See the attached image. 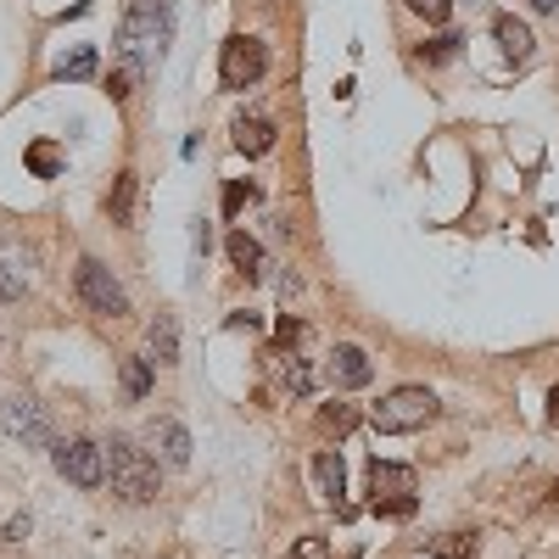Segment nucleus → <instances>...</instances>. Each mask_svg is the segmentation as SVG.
Wrapping results in <instances>:
<instances>
[{
	"label": "nucleus",
	"mask_w": 559,
	"mask_h": 559,
	"mask_svg": "<svg viewBox=\"0 0 559 559\" xmlns=\"http://www.w3.org/2000/svg\"><path fill=\"white\" fill-rule=\"evenodd\" d=\"M168 34H174L168 0H134V7L123 12V23H118V57L152 68V62H163V51H168Z\"/></svg>",
	"instance_id": "f257e3e1"
},
{
	"label": "nucleus",
	"mask_w": 559,
	"mask_h": 559,
	"mask_svg": "<svg viewBox=\"0 0 559 559\" xmlns=\"http://www.w3.org/2000/svg\"><path fill=\"white\" fill-rule=\"evenodd\" d=\"M96 68H102V57L90 51V45H79L73 57H62V62H57V79H62V84H68V79L79 84V79H96Z\"/></svg>",
	"instance_id": "6ab92c4d"
},
{
	"label": "nucleus",
	"mask_w": 559,
	"mask_h": 559,
	"mask_svg": "<svg viewBox=\"0 0 559 559\" xmlns=\"http://www.w3.org/2000/svg\"><path fill=\"white\" fill-rule=\"evenodd\" d=\"M492 34H498V45H503V57H509V62H526V57H532V28H526L521 17H509V12H503V17L492 23Z\"/></svg>",
	"instance_id": "ddd939ff"
},
{
	"label": "nucleus",
	"mask_w": 559,
	"mask_h": 559,
	"mask_svg": "<svg viewBox=\"0 0 559 559\" xmlns=\"http://www.w3.org/2000/svg\"><path fill=\"white\" fill-rule=\"evenodd\" d=\"M140 79H146V68H140V62H118V73L107 79V96L112 102H129L134 90H140Z\"/></svg>",
	"instance_id": "412c9836"
},
{
	"label": "nucleus",
	"mask_w": 559,
	"mask_h": 559,
	"mask_svg": "<svg viewBox=\"0 0 559 559\" xmlns=\"http://www.w3.org/2000/svg\"><path fill=\"white\" fill-rule=\"evenodd\" d=\"M353 426H358V408H353V403H324V408H319V431L347 437Z\"/></svg>",
	"instance_id": "aec40b11"
},
{
	"label": "nucleus",
	"mask_w": 559,
	"mask_h": 559,
	"mask_svg": "<svg viewBox=\"0 0 559 559\" xmlns=\"http://www.w3.org/2000/svg\"><path fill=\"white\" fill-rule=\"evenodd\" d=\"M51 464H57V476L73 481V487H102L107 481V448L102 442H57Z\"/></svg>",
	"instance_id": "0eeeda50"
},
{
	"label": "nucleus",
	"mask_w": 559,
	"mask_h": 559,
	"mask_svg": "<svg viewBox=\"0 0 559 559\" xmlns=\"http://www.w3.org/2000/svg\"><path fill=\"white\" fill-rule=\"evenodd\" d=\"M12 297H23V274L0 263V302H12Z\"/></svg>",
	"instance_id": "a878e982"
},
{
	"label": "nucleus",
	"mask_w": 559,
	"mask_h": 559,
	"mask_svg": "<svg viewBox=\"0 0 559 559\" xmlns=\"http://www.w3.org/2000/svg\"><path fill=\"white\" fill-rule=\"evenodd\" d=\"M107 481L123 503H152L157 498V459L146 448H134L129 437H112L107 442Z\"/></svg>",
	"instance_id": "f03ea898"
},
{
	"label": "nucleus",
	"mask_w": 559,
	"mask_h": 559,
	"mask_svg": "<svg viewBox=\"0 0 559 559\" xmlns=\"http://www.w3.org/2000/svg\"><path fill=\"white\" fill-rule=\"evenodd\" d=\"M0 426H7V437L28 442V448H45L51 442V419H45V408L34 397H7V408H0Z\"/></svg>",
	"instance_id": "6e6552de"
},
{
	"label": "nucleus",
	"mask_w": 559,
	"mask_h": 559,
	"mask_svg": "<svg viewBox=\"0 0 559 559\" xmlns=\"http://www.w3.org/2000/svg\"><path fill=\"white\" fill-rule=\"evenodd\" d=\"M292 559H331V543H324V537H297Z\"/></svg>",
	"instance_id": "393cba45"
},
{
	"label": "nucleus",
	"mask_w": 559,
	"mask_h": 559,
	"mask_svg": "<svg viewBox=\"0 0 559 559\" xmlns=\"http://www.w3.org/2000/svg\"><path fill=\"white\" fill-rule=\"evenodd\" d=\"M548 419H554V431H559V386H554V397H548Z\"/></svg>",
	"instance_id": "c756f323"
},
{
	"label": "nucleus",
	"mask_w": 559,
	"mask_h": 559,
	"mask_svg": "<svg viewBox=\"0 0 559 559\" xmlns=\"http://www.w3.org/2000/svg\"><path fill=\"white\" fill-rule=\"evenodd\" d=\"M431 554H437V559H471V554H476V537H471V532H442V537L431 543Z\"/></svg>",
	"instance_id": "4be33fe9"
},
{
	"label": "nucleus",
	"mask_w": 559,
	"mask_h": 559,
	"mask_svg": "<svg viewBox=\"0 0 559 559\" xmlns=\"http://www.w3.org/2000/svg\"><path fill=\"white\" fill-rule=\"evenodd\" d=\"M23 537H28V515H17V521L0 526V543H23Z\"/></svg>",
	"instance_id": "c85d7f7f"
},
{
	"label": "nucleus",
	"mask_w": 559,
	"mask_h": 559,
	"mask_svg": "<svg viewBox=\"0 0 559 559\" xmlns=\"http://www.w3.org/2000/svg\"><path fill=\"white\" fill-rule=\"evenodd\" d=\"M224 252H229V263H236L247 280H263V247L247 236V229H229V241H224Z\"/></svg>",
	"instance_id": "f8f14e48"
},
{
	"label": "nucleus",
	"mask_w": 559,
	"mask_h": 559,
	"mask_svg": "<svg viewBox=\"0 0 559 559\" xmlns=\"http://www.w3.org/2000/svg\"><path fill=\"white\" fill-rule=\"evenodd\" d=\"M369 509L376 515H392V521H403V515H414L419 509V481H414V471L408 464H392V459H376L369 464Z\"/></svg>",
	"instance_id": "20e7f679"
},
{
	"label": "nucleus",
	"mask_w": 559,
	"mask_h": 559,
	"mask_svg": "<svg viewBox=\"0 0 559 559\" xmlns=\"http://www.w3.org/2000/svg\"><path fill=\"white\" fill-rule=\"evenodd\" d=\"M532 7H537V12H559V0H532Z\"/></svg>",
	"instance_id": "7c9ffc66"
},
{
	"label": "nucleus",
	"mask_w": 559,
	"mask_h": 559,
	"mask_svg": "<svg viewBox=\"0 0 559 559\" xmlns=\"http://www.w3.org/2000/svg\"><path fill=\"white\" fill-rule=\"evenodd\" d=\"M152 364H179V324H174V313L152 319Z\"/></svg>",
	"instance_id": "dca6fc26"
},
{
	"label": "nucleus",
	"mask_w": 559,
	"mask_h": 559,
	"mask_svg": "<svg viewBox=\"0 0 559 559\" xmlns=\"http://www.w3.org/2000/svg\"><path fill=\"white\" fill-rule=\"evenodd\" d=\"M269 146H274V123L269 118H236V152L263 157Z\"/></svg>",
	"instance_id": "2eb2a0df"
},
{
	"label": "nucleus",
	"mask_w": 559,
	"mask_h": 559,
	"mask_svg": "<svg viewBox=\"0 0 559 559\" xmlns=\"http://www.w3.org/2000/svg\"><path fill=\"white\" fill-rule=\"evenodd\" d=\"M313 487H319L324 503H336L342 515H347V464H342L336 448H324V453L313 459Z\"/></svg>",
	"instance_id": "1a4fd4ad"
},
{
	"label": "nucleus",
	"mask_w": 559,
	"mask_h": 559,
	"mask_svg": "<svg viewBox=\"0 0 559 559\" xmlns=\"http://www.w3.org/2000/svg\"><path fill=\"white\" fill-rule=\"evenodd\" d=\"M408 12H414V17H426V23H448L453 0H408Z\"/></svg>",
	"instance_id": "5701e85b"
},
{
	"label": "nucleus",
	"mask_w": 559,
	"mask_h": 559,
	"mask_svg": "<svg viewBox=\"0 0 559 559\" xmlns=\"http://www.w3.org/2000/svg\"><path fill=\"white\" fill-rule=\"evenodd\" d=\"M134 197H140V174H118L112 179V197H107V218L112 224H134Z\"/></svg>",
	"instance_id": "4468645a"
},
{
	"label": "nucleus",
	"mask_w": 559,
	"mask_h": 559,
	"mask_svg": "<svg viewBox=\"0 0 559 559\" xmlns=\"http://www.w3.org/2000/svg\"><path fill=\"white\" fill-rule=\"evenodd\" d=\"M73 286H79V302H84L90 313H102V319H123V313H129V292L112 280V269L96 263V258H79Z\"/></svg>",
	"instance_id": "39448f33"
},
{
	"label": "nucleus",
	"mask_w": 559,
	"mask_h": 559,
	"mask_svg": "<svg viewBox=\"0 0 559 559\" xmlns=\"http://www.w3.org/2000/svg\"><path fill=\"white\" fill-rule=\"evenodd\" d=\"M269 68V51H263V39L252 34H229L224 39V51H218V84L224 90H252Z\"/></svg>",
	"instance_id": "423d86ee"
},
{
	"label": "nucleus",
	"mask_w": 559,
	"mask_h": 559,
	"mask_svg": "<svg viewBox=\"0 0 559 559\" xmlns=\"http://www.w3.org/2000/svg\"><path fill=\"white\" fill-rule=\"evenodd\" d=\"M286 386H292V392H297V397H308V392H313V369H308V364H302V358H297V364H292V369H286Z\"/></svg>",
	"instance_id": "b1692460"
},
{
	"label": "nucleus",
	"mask_w": 559,
	"mask_h": 559,
	"mask_svg": "<svg viewBox=\"0 0 559 559\" xmlns=\"http://www.w3.org/2000/svg\"><path fill=\"white\" fill-rule=\"evenodd\" d=\"M258 191H252V185H229V191H224V213H241V202H252Z\"/></svg>",
	"instance_id": "cd10ccee"
},
{
	"label": "nucleus",
	"mask_w": 559,
	"mask_h": 559,
	"mask_svg": "<svg viewBox=\"0 0 559 559\" xmlns=\"http://www.w3.org/2000/svg\"><path fill=\"white\" fill-rule=\"evenodd\" d=\"M152 392V358H123V397L140 403Z\"/></svg>",
	"instance_id": "a211bd4d"
},
{
	"label": "nucleus",
	"mask_w": 559,
	"mask_h": 559,
	"mask_svg": "<svg viewBox=\"0 0 559 559\" xmlns=\"http://www.w3.org/2000/svg\"><path fill=\"white\" fill-rule=\"evenodd\" d=\"M23 163H28L34 179H57L62 174V146H57V140H34V146L23 152Z\"/></svg>",
	"instance_id": "f3484780"
},
{
	"label": "nucleus",
	"mask_w": 559,
	"mask_h": 559,
	"mask_svg": "<svg viewBox=\"0 0 559 559\" xmlns=\"http://www.w3.org/2000/svg\"><path fill=\"white\" fill-rule=\"evenodd\" d=\"M453 45H459V39H453V34H442V39H431L419 57H426V62H448V57H453Z\"/></svg>",
	"instance_id": "bb28decb"
},
{
	"label": "nucleus",
	"mask_w": 559,
	"mask_h": 559,
	"mask_svg": "<svg viewBox=\"0 0 559 559\" xmlns=\"http://www.w3.org/2000/svg\"><path fill=\"white\" fill-rule=\"evenodd\" d=\"M152 448L163 453V464H174V471H179V464H191V431H185L179 426V419H152Z\"/></svg>",
	"instance_id": "9b49d317"
},
{
	"label": "nucleus",
	"mask_w": 559,
	"mask_h": 559,
	"mask_svg": "<svg viewBox=\"0 0 559 559\" xmlns=\"http://www.w3.org/2000/svg\"><path fill=\"white\" fill-rule=\"evenodd\" d=\"M369 376H376V364H369L364 347H336V353H331V381H336L342 392L369 386Z\"/></svg>",
	"instance_id": "9d476101"
},
{
	"label": "nucleus",
	"mask_w": 559,
	"mask_h": 559,
	"mask_svg": "<svg viewBox=\"0 0 559 559\" xmlns=\"http://www.w3.org/2000/svg\"><path fill=\"white\" fill-rule=\"evenodd\" d=\"M437 408H442L437 392H426V386H397V392H386L376 408H369V426H376L381 437H403V431L431 426Z\"/></svg>",
	"instance_id": "7ed1b4c3"
}]
</instances>
